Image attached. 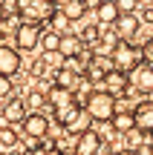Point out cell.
<instances>
[{
    "mask_svg": "<svg viewBox=\"0 0 153 155\" xmlns=\"http://www.w3.org/2000/svg\"><path fill=\"white\" fill-rule=\"evenodd\" d=\"M84 112L90 115V121H113V115L119 112V104H116L113 95H107L104 89H96V92H90V98H87L84 104Z\"/></svg>",
    "mask_w": 153,
    "mask_h": 155,
    "instance_id": "6da1fadb",
    "label": "cell"
},
{
    "mask_svg": "<svg viewBox=\"0 0 153 155\" xmlns=\"http://www.w3.org/2000/svg\"><path fill=\"white\" fill-rule=\"evenodd\" d=\"M20 15H23V23L40 26L43 20H52L55 3H49V0H20Z\"/></svg>",
    "mask_w": 153,
    "mask_h": 155,
    "instance_id": "7a4b0ae2",
    "label": "cell"
},
{
    "mask_svg": "<svg viewBox=\"0 0 153 155\" xmlns=\"http://www.w3.org/2000/svg\"><path fill=\"white\" fill-rule=\"evenodd\" d=\"M110 61H113V69L130 75L133 69L142 63V55H139V49L133 43H116V49L110 52Z\"/></svg>",
    "mask_w": 153,
    "mask_h": 155,
    "instance_id": "3957f363",
    "label": "cell"
},
{
    "mask_svg": "<svg viewBox=\"0 0 153 155\" xmlns=\"http://www.w3.org/2000/svg\"><path fill=\"white\" fill-rule=\"evenodd\" d=\"M40 26H35V23H20V26L15 29V43H17V52H32L40 46Z\"/></svg>",
    "mask_w": 153,
    "mask_h": 155,
    "instance_id": "277c9868",
    "label": "cell"
},
{
    "mask_svg": "<svg viewBox=\"0 0 153 155\" xmlns=\"http://www.w3.org/2000/svg\"><path fill=\"white\" fill-rule=\"evenodd\" d=\"M49 135V118L40 112V115H26L23 118V138L26 141H43Z\"/></svg>",
    "mask_w": 153,
    "mask_h": 155,
    "instance_id": "5b68a950",
    "label": "cell"
},
{
    "mask_svg": "<svg viewBox=\"0 0 153 155\" xmlns=\"http://www.w3.org/2000/svg\"><path fill=\"white\" fill-rule=\"evenodd\" d=\"M20 66H23L20 52H17L15 46H9V43H0V78L17 75V72H20Z\"/></svg>",
    "mask_w": 153,
    "mask_h": 155,
    "instance_id": "8992f818",
    "label": "cell"
},
{
    "mask_svg": "<svg viewBox=\"0 0 153 155\" xmlns=\"http://www.w3.org/2000/svg\"><path fill=\"white\" fill-rule=\"evenodd\" d=\"M130 86H133V92L150 95V92H153V66L139 63V66L130 72Z\"/></svg>",
    "mask_w": 153,
    "mask_h": 155,
    "instance_id": "52a82bcc",
    "label": "cell"
},
{
    "mask_svg": "<svg viewBox=\"0 0 153 155\" xmlns=\"http://www.w3.org/2000/svg\"><path fill=\"white\" fill-rule=\"evenodd\" d=\"M72 152H75V155H98V152H101V135H98L96 129L78 135V138H75Z\"/></svg>",
    "mask_w": 153,
    "mask_h": 155,
    "instance_id": "ba28073f",
    "label": "cell"
},
{
    "mask_svg": "<svg viewBox=\"0 0 153 155\" xmlns=\"http://www.w3.org/2000/svg\"><path fill=\"white\" fill-rule=\"evenodd\" d=\"M133 124H136V132H153V101H142L133 109Z\"/></svg>",
    "mask_w": 153,
    "mask_h": 155,
    "instance_id": "9c48e42d",
    "label": "cell"
},
{
    "mask_svg": "<svg viewBox=\"0 0 153 155\" xmlns=\"http://www.w3.org/2000/svg\"><path fill=\"white\" fill-rule=\"evenodd\" d=\"M81 52H84V40L78 35H61V46H58V55L64 61H78Z\"/></svg>",
    "mask_w": 153,
    "mask_h": 155,
    "instance_id": "30bf717a",
    "label": "cell"
},
{
    "mask_svg": "<svg viewBox=\"0 0 153 155\" xmlns=\"http://www.w3.org/2000/svg\"><path fill=\"white\" fill-rule=\"evenodd\" d=\"M130 89V75L127 72H119V69H113L107 78H104V92L107 95H121V92H127Z\"/></svg>",
    "mask_w": 153,
    "mask_h": 155,
    "instance_id": "8fae6325",
    "label": "cell"
},
{
    "mask_svg": "<svg viewBox=\"0 0 153 155\" xmlns=\"http://www.w3.org/2000/svg\"><path fill=\"white\" fill-rule=\"evenodd\" d=\"M96 17H98V26H116V20H119V6H116V0H101V3H96Z\"/></svg>",
    "mask_w": 153,
    "mask_h": 155,
    "instance_id": "7c38bea8",
    "label": "cell"
},
{
    "mask_svg": "<svg viewBox=\"0 0 153 155\" xmlns=\"http://www.w3.org/2000/svg\"><path fill=\"white\" fill-rule=\"evenodd\" d=\"M81 78H84V75H78L75 69H69L67 63H64V69H58V72H55V86L67 89V92H75L78 83H81Z\"/></svg>",
    "mask_w": 153,
    "mask_h": 155,
    "instance_id": "4fadbf2b",
    "label": "cell"
},
{
    "mask_svg": "<svg viewBox=\"0 0 153 155\" xmlns=\"http://www.w3.org/2000/svg\"><path fill=\"white\" fill-rule=\"evenodd\" d=\"M55 9L61 12L67 20H81V17L87 15V3L84 0H61V3H55Z\"/></svg>",
    "mask_w": 153,
    "mask_h": 155,
    "instance_id": "5bb4252c",
    "label": "cell"
},
{
    "mask_svg": "<svg viewBox=\"0 0 153 155\" xmlns=\"http://www.w3.org/2000/svg\"><path fill=\"white\" fill-rule=\"evenodd\" d=\"M46 104L52 106V109H58V106H64V104H72L75 101V92H67V89H61V86H55L52 83L49 89H46Z\"/></svg>",
    "mask_w": 153,
    "mask_h": 155,
    "instance_id": "9a60e30c",
    "label": "cell"
},
{
    "mask_svg": "<svg viewBox=\"0 0 153 155\" xmlns=\"http://www.w3.org/2000/svg\"><path fill=\"white\" fill-rule=\"evenodd\" d=\"M139 32V17L136 15H121L119 20H116V35L119 38H133V35Z\"/></svg>",
    "mask_w": 153,
    "mask_h": 155,
    "instance_id": "2e32d148",
    "label": "cell"
},
{
    "mask_svg": "<svg viewBox=\"0 0 153 155\" xmlns=\"http://www.w3.org/2000/svg\"><path fill=\"white\" fill-rule=\"evenodd\" d=\"M110 127L116 129V132H121V135H130L133 129H136V124H133V112H116L113 115V121H110Z\"/></svg>",
    "mask_w": 153,
    "mask_h": 155,
    "instance_id": "e0dca14e",
    "label": "cell"
},
{
    "mask_svg": "<svg viewBox=\"0 0 153 155\" xmlns=\"http://www.w3.org/2000/svg\"><path fill=\"white\" fill-rule=\"evenodd\" d=\"M78 112H81V104H78V101H72V104L58 106V109H55V118H58V124H61V127L67 129L69 124H72V118L78 115Z\"/></svg>",
    "mask_w": 153,
    "mask_h": 155,
    "instance_id": "ac0fdd59",
    "label": "cell"
},
{
    "mask_svg": "<svg viewBox=\"0 0 153 155\" xmlns=\"http://www.w3.org/2000/svg\"><path fill=\"white\" fill-rule=\"evenodd\" d=\"M3 118L9 124H15V121L23 124V118H26V106H23V101H15V98H12L9 104H6V109H3Z\"/></svg>",
    "mask_w": 153,
    "mask_h": 155,
    "instance_id": "d6986e66",
    "label": "cell"
},
{
    "mask_svg": "<svg viewBox=\"0 0 153 155\" xmlns=\"http://www.w3.org/2000/svg\"><path fill=\"white\" fill-rule=\"evenodd\" d=\"M17 144H20V135H17L12 127H3V129H0V152L17 150Z\"/></svg>",
    "mask_w": 153,
    "mask_h": 155,
    "instance_id": "ffe728a7",
    "label": "cell"
},
{
    "mask_svg": "<svg viewBox=\"0 0 153 155\" xmlns=\"http://www.w3.org/2000/svg\"><path fill=\"white\" fill-rule=\"evenodd\" d=\"M23 106L29 109V115H40V109L46 106V95L38 92V89H32V92L26 95V101H23Z\"/></svg>",
    "mask_w": 153,
    "mask_h": 155,
    "instance_id": "44dd1931",
    "label": "cell"
},
{
    "mask_svg": "<svg viewBox=\"0 0 153 155\" xmlns=\"http://www.w3.org/2000/svg\"><path fill=\"white\" fill-rule=\"evenodd\" d=\"M67 132H72L75 138H78V135H84V132H90V115L84 112V106H81V112L72 118V124L67 127Z\"/></svg>",
    "mask_w": 153,
    "mask_h": 155,
    "instance_id": "7402d4cb",
    "label": "cell"
},
{
    "mask_svg": "<svg viewBox=\"0 0 153 155\" xmlns=\"http://www.w3.org/2000/svg\"><path fill=\"white\" fill-rule=\"evenodd\" d=\"M58 46H61V35H55V32H43L40 35V52H43V55L58 52Z\"/></svg>",
    "mask_w": 153,
    "mask_h": 155,
    "instance_id": "603a6c76",
    "label": "cell"
},
{
    "mask_svg": "<svg viewBox=\"0 0 153 155\" xmlns=\"http://www.w3.org/2000/svg\"><path fill=\"white\" fill-rule=\"evenodd\" d=\"M64 63H67V61H64L58 52H52V55H43V63H38V66H49V69L58 72V69H64Z\"/></svg>",
    "mask_w": 153,
    "mask_h": 155,
    "instance_id": "cb8c5ba5",
    "label": "cell"
},
{
    "mask_svg": "<svg viewBox=\"0 0 153 155\" xmlns=\"http://www.w3.org/2000/svg\"><path fill=\"white\" fill-rule=\"evenodd\" d=\"M139 55H142V63L153 66V38H148L142 46H139Z\"/></svg>",
    "mask_w": 153,
    "mask_h": 155,
    "instance_id": "d4e9b609",
    "label": "cell"
},
{
    "mask_svg": "<svg viewBox=\"0 0 153 155\" xmlns=\"http://www.w3.org/2000/svg\"><path fill=\"white\" fill-rule=\"evenodd\" d=\"M67 23H69V20H67V17H64L61 12L55 9V15H52V32H55V35H61V29H67Z\"/></svg>",
    "mask_w": 153,
    "mask_h": 155,
    "instance_id": "484cf974",
    "label": "cell"
},
{
    "mask_svg": "<svg viewBox=\"0 0 153 155\" xmlns=\"http://www.w3.org/2000/svg\"><path fill=\"white\" fill-rule=\"evenodd\" d=\"M127 147H130L133 152H139V147H142V132H136V129H133V132L127 135Z\"/></svg>",
    "mask_w": 153,
    "mask_h": 155,
    "instance_id": "4316f807",
    "label": "cell"
},
{
    "mask_svg": "<svg viewBox=\"0 0 153 155\" xmlns=\"http://www.w3.org/2000/svg\"><path fill=\"white\" fill-rule=\"evenodd\" d=\"M12 89H15L12 86V78H0V98H9Z\"/></svg>",
    "mask_w": 153,
    "mask_h": 155,
    "instance_id": "83f0119b",
    "label": "cell"
},
{
    "mask_svg": "<svg viewBox=\"0 0 153 155\" xmlns=\"http://www.w3.org/2000/svg\"><path fill=\"white\" fill-rule=\"evenodd\" d=\"M29 155H61V152H58L55 147H38V150H32Z\"/></svg>",
    "mask_w": 153,
    "mask_h": 155,
    "instance_id": "f1b7e54d",
    "label": "cell"
},
{
    "mask_svg": "<svg viewBox=\"0 0 153 155\" xmlns=\"http://www.w3.org/2000/svg\"><path fill=\"white\" fill-rule=\"evenodd\" d=\"M119 155H142V152H133V150H124V152H119Z\"/></svg>",
    "mask_w": 153,
    "mask_h": 155,
    "instance_id": "f546056e",
    "label": "cell"
},
{
    "mask_svg": "<svg viewBox=\"0 0 153 155\" xmlns=\"http://www.w3.org/2000/svg\"><path fill=\"white\" fill-rule=\"evenodd\" d=\"M6 20V15H3V3H0V23H3Z\"/></svg>",
    "mask_w": 153,
    "mask_h": 155,
    "instance_id": "4dcf8cb0",
    "label": "cell"
},
{
    "mask_svg": "<svg viewBox=\"0 0 153 155\" xmlns=\"http://www.w3.org/2000/svg\"><path fill=\"white\" fill-rule=\"evenodd\" d=\"M144 155H153V150H150V152H144Z\"/></svg>",
    "mask_w": 153,
    "mask_h": 155,
    "instance_id": "1f68e13d",
    "label": "cell"
}]
</instances>
